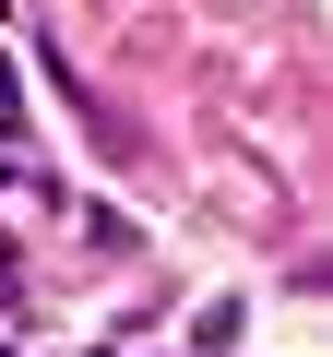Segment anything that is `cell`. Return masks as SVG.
I'll return each instance as SVG.
<instances>
[{"instance_id": "6da1fadb", "label": "cell", "mask_w": 333, "mask_h": 357, "mask_svg": "<svg viewBox=\"0 0 333 357\" xmlns=\"http://www.w3.org/2000/svg\"><path fill=\"white\" fill-rule=\"evenodd\" d=\"M0 131H24V84H13V60H0Z\"/></svg>"}]
</instances>
